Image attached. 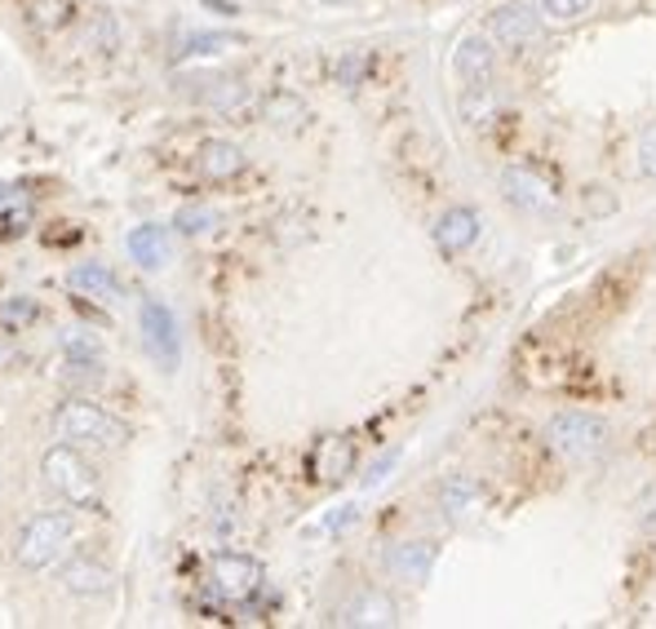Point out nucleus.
I'll list each match as a JSON object with an SVG mask.
<instances>
[{
    "mask_svg": "<svg viewBox=\"0 0 656 629\" xmlns=\"http://www.w3.org/2000/svg\"><path fill=\"white\" fill-rule=\"evenodd\" d=\"M501 195L519 208V214H551V208L559 204L555 186L545 182L536 169H528V164H510V169H501Z\"/></svg>",
    "mask_w": 656,
    "mask_h": 629,
    "instance_id": "0eeeda50",
    "label": "nucleus"
},
{
    "mask_svg": "<svg viewBox=\"0 0 656 629\" xmlns=\"http://www.w3.org/2000/svg\"><path fill=\"white\" fill-rule=\"evenodd\" d=\"M41 474L49 483V492H58L71 510H98L102 505V479L98 470L80 457L76 444H54L45 457H41Z\"/></svg>",
    "mask_w": 656,
    "mask_h": 629,
    "instance_id": "f03ea898",
    "label": "nucleus"
},
{
    "mask_svg": "<svg viewBox=\"0 0 656 629\" xmlns=\"http://www.w3.org/2000/svg\"><path fill=\"white\" fill-rule=\"evenodd\" d=\"M195 164H200V173H204L208 182H231V178L245 173V151H240L231 138H208V142L200 147Z\"/></svg>",
    "mask_w": 656,
    "mask_h": 629,
    "instance_id": "9b49d317",
    "label": "nucleus"
},
{
    "mask_svg": "<svg viewBox=\"0 0 656 629\" xmlns=\"http://www.w3.org/2000/svg\"><path fill=\"white\" fill-rule=\"evenodd\" d=\"M32 314H36V301H27V297H14V301L0 306V320H10V324H23Z\"/></svg>",
    "mask_w": 656,
    "mask_h": 629,
    "instance_id": "a878e982",
    "label": "nucleus"
},
{
    "mask_svg": "<svg viewBox=\"0 0 656 629\" xmlns=\"http://www.w3.org/2000/svg\"><path fill=\"white\" fill-rule=\"evenodd\" d=\"M319 470H324V479H342L351 470V448L347 444H328V461Z\"/></svg>",
    "mask_w": 656,
    "mask_h": 629,
    "instance_id": "5701e85b",
    "label": "nucleus"
},
{
    "mask_svg": "<svg viewBox=\"0 0 656 629\" xmlns=\"http://www.w3.org/2000/svg\"><path fill=\"white\" fill-rule=\"evenodd\" d=\"M71 533H76V523H71V510H49V514H36V518H27V528L19 533V563L27 568V572H41V568H49L58 554H63V546L71 541Z\"/></svg>",
    "mask_w": 656,
    "mask_h": 629,
    "instance_id": "20e7f679",
    "label": "nucleus"
},
{
    "mask_svg": "<svg viewBox=\"0 0 656 629\" xmlns=\"http://www.w3.org/2000/svg\"><path fill=\"white\" fill-rule=\"evenodd\" d=\"M493 41L506 45V49H528L541 41V14L532 5H523V0H510V5H501L488 23Z\"/></svg>",
    "mask_w": 656,
    "mask_h": 629,
    "instance_id": "1a4fd4ad",
    "label": "nucleus"
},
{
    "mask_svg": "<svg viewBox=\"0 0 656 629\" xmlns=\"http://www.w3.org/2000/svg\"><path fill=\"white\" fill-rule=\"evenodd\" d=\"M355 518H360V510H355V505H342L338 514H328V518H324V533H342L347 523H355Z\"/></svg>",
    "mask_w": 656,
    "mask_h": 629,
    "instance_id": "bb28decb",
    "label": "nucleus"
},
{
    "mask_svg": "<svg viewBox=\"0 0 656 629\" xmlns=\"http://www.w3.org/2000/svg\"><path fill=\"white\" fill-rule=\"evenodd\" d=\"M267 572L253 554H236V550H223V554H213L208 559V585L231 598V603H249L258 590H262Z\"/></svg>",
    "mask_w": 656,
    "mask_h": 629,
    "instance_id": "39448f33",
    "label": "nucleus"
},
{
    "mask_svg": "<svg viewBox=\"0 0 656 629\" xmlns=\"http://www.w3.org/2000/svg\"><path fill=\"white\" fill-rule=\"evenodd\" d=\"M595 10V0H541V14L555 23H577Z\"/></svg>",
    "mask_w": 656,
    "mask_h": 629,
    "instance_id": "6ab92c4d",
    "label": "nucleus"
},
{
    "mask_svg": "<svg viewBox=\"0 0 656 629\" xmlns=\"http://www.w3.org/2000/svg\"><path fill=\"white\" fill-rule=\"evenodd\" d=\"M173 227H178L182 236H204V231L217 227V214H213V208H182V214L173 218Z\"/></svg>",
    "mask_w": 656,
    "mask_h": 629,
    "instance_id": "aec40b11",
    "label": "nucleus"
},
{
    "mask_svg": "<svg viewBox=\"0 0 656 629\" xmlns=\"http://www.w3.org/2000/svg\"><path fill=\"white\" fill-rule=\"evenodd\" d=\"M54 439L76 444V448H98V453H121L129 439V426L89 399H67L54 412Z\"/></svg>",
    "mask_w": 656,
    "mask_h": 629,
    "instance_id": "f257e3e1",
    "label": "nucleus"
},
{
    "mask_svg": "<svg viewBox=\"0 0 656 629\" xmlns=\"http://www.w3.org/2000/svg\"><path fill=\"white\" fill-rule=\"evenodd\" d=\"M479 505H484V492H479V483H475L471 474H453V479L440 483V510H444V518L462 523V518H471Z\"/></svg>",
    "mask_w": 656,
    "mask_h": 629,
    "instance_id": "2eb2a0df",
    "label": "nucleus"
},
{
    "mask_svg": "<svg viewBox=\"0 0 656 629\" xmlns=\"http://www.w3.org/2000/svg\"><path fill=\"white\" fill-rule=\"evenodd\" d=\"M14 199H19V191H14V186H0V214H5V208H10Z\"/></svg>",
    "mask_w": 656,
    "mask_h": 629,
    "instance_id": "c85d7f7f",
    "label": "nucleus"
},
{
    "mask_svg": "<svg viewBox=\"0 0 656 629\" xmlns=\"http://www.w3.org/2000/svg\"><path fill=\"white\" fill-rule=\"evenodd\" d=\"M319 5H351V0H319Z\"/></svg>",
    "mask_w": 656,
    "mask_h": 629,
    "instance_id": "c756f323",
    "label": "nucleus"
},
{
    "mask_svg": "<svg viewBox=\"0 0 656 629\" xmlns=\"http://www.w3.org/2000/svg\"><path fill=\"white\" fill-rule=\"evenodd\" d=\"M434 559H440V550H434L430 541H399V546L386 550V572H391L395 581L421 585V581H430Z\"/></svg>",
    "mask_w": 656,
    "mask_h": 629,
    "instance_id": "9d476101",
    "label": "nucleus"
},
{
    "mask_svg": "<svg viewBox=\"0 0 656 629\" xmlns=\"http://www.w3.org/2000/svg\"><path fill=\"white\" fill-rule=\"evenodd\" d=\"M63 346H67V355H71V359H98V342H93V338H84V333H67V338H63Z\"/></svg>",
    "mask_w": 656,
    "mask_h": 629,
    "instance_id": "393cba45",
    "label": "nucleus"
},
{
    "mask_svg": "<svg viewBox=\"0 0 656 629\" xmlns=\"http://www.w3.org/2000/svg\"><path fill=\"white\" fill-rule=\"evenodd\" d=\"M67 284L76 288V293H84V297H93V301H106V306H116L121 297H125V288H121V279L106 271L102 262H84V266H76L71 275H67Z\"/></svg>",
    "mask_w": 656,
    "mask_h": 629,
    "instance_id": "ddd939ff",
    "label": "nucleus"
},
{
    "mask_svg": "<svg viewBox=\"0 0 656 629\" xmlns=\"http://www.w3.org/2000/svg\"><path fill=\"white\" fill-rule=\"evenodd\" d=\"M125 249H129V258H134L143 271H160V266L169 262V231L156 227V222H143V227L129 231Z\"/></svg>",
    "mask_w": 656,
    "mask_h": 629,
    "instance_id": "4468645a",
    "label": "nucleus"
},
{
    "mask_svg": "<svg viewBox=\"0 0 656 629\" xmlns=\"http://www.w3.org/2000/svg\"><path fill=\"white\" fill-rule=\"evenodd\" d=\"M638 173L656 182V125H647L638 134Z\"/></svg>",
    "mask_w": 656,
    "mask_h": 629,
    "instance_id": "4be33fe9",
    "label": "nucleus"
},
{
    "mask_svg": "<svg viewBox=\"0 0 656 629\" xmlns=\"http://www.w3.org/2000/svg\"><path fill=\"white\" fill-rule=\"evenodd\" d=\"M479 240V214L475 208H449V214L434 222V244H440L444 253H466L471 244Z\"/></svg>",
    "mask_w": 656,
    "mask_h": 629,
    "instance_id": "f8f14e48",
    "label": "nucleus"
},
{
    "mask_svg": "<svg viewBox=\"0 0 656 629\" xmlns=\"http://www.w3.org/2000/svg\"><path fill=\"white\" fill-rule=\"evenodd\" d=\"M453 71L462 80V89H493V76H497V54H493V41L471 32L462 36L457 54H453Z\"/></svg>",
    "mask_w": 656,
    "mask_h": 629,
    "instance_id": "6e6552de",
    "label": "nucleus"
},
{
    "mask_svg": "<svg viewBox=\"0 0 656 629\" xmlns=\"http://www.w3.org/2000/svg\"><path fill=\"white\" fill-rule=\"evenodd\" d=\"M342 620H347V625H395V620H399V607H395L386 594H373V590H369V594H360V598L342 611Z\"/></svg>",
    "mask_w": 656,
    "mask_h": 629,
    "instance_id": "f3484780",
    "label": "nucleus"
},
{
    "mask_svg": "<svg viewBox=\"0 0 656 629\" xmlns=\"http://www.w3.org/2000/svg\"><path fill=\"white\" fill-rule=\"evenodd\" d=\"M638 528H643L647 537H656V483L638 496Z\"/></svg>",
    "mask_w": 656,
    "mask_h": 629,
    "instance_id": "b1692460",
    "label": "nucleus"
},
{
    "mask_svg": "<svg viewBox=\"0 0 656 629\" xmlns=\"http://www.w3.org/2000/svg\"><path fill=\"white\" fill-rule=\"evenodd\" d=\"M545 444H551L564 461H590L608 448V422L595 412H581V408L555 412L551 426H545Z\"/></svg>",
    "mask_w": 656,
    "mask_h": 629,
    "instance_id": "7ed1b4c3",
    "label": "nucleus"
},
{
    "mask_svg": "<svg viewBox=\"0 0 656 629\" xmlns=\"http://www.w3.org/2000/svg\"><path fill=\"white\" fill-rule=\"evenodd\" d=\"M395 461H399V453H386V457H382V461H377V466H373V470L364 474V488H377V483L386 479V470H391Z\"/></svg>",
    "mask_w": 656,
    "mask_h": 629,
    "instance_id": "cd10ccee",
    "label": "nucleus"
},
{
    "mask_svg": "<svg viewBox=\"0 0 656 629\" xmlns=\"http://www.w3.org/2000/svg\"><path fill=\"white\" fill-rule=\"evenodd\" d=\"M231 45H236V36L186 32V36H178V41H173V54H178V58H208V54H223V49H231Z\"/></svg>",
    "mask_w": 656,
    "mask_h": 629,
    "instance_id": "a211bd4d",
    "label": "nucleus"
},
{
    "mask_svg": "<svg viewBox=\"0 0 656 629\" xmlns=\"http://www.w3.org/2000/svg\"><path fill=\"white\" fill-rule=\"evenodd\" d=\"M63 581H67V590L80 594V598H98V594L112 590V572H106L102 563H93V559H71V563L63 568Z\"/></svg>",
    "mask_w": 656,
    "mask_h": 629,
    "instance_id": "dca6fc26",
    "label": "nucleus"
},
{
    "mask_svg": "<svg viewBox=\"0 0 656 629\" xmlns=\"http://www.w3.org/2000/svg\"><path fill=\"white\" fill-rule=\"evenodd\" d=\"M289 116H297V121H302V116H306V112H302V102H297V98H280V93H275V98H271V102H267V121H271V125H280V129H284V125H293V121H289Z\"/></svg>",
    "mask_w": 656,
    "mask_h": 629,
    "instance_id": "412c9836",
    "label": "nucleus"
},
{
    "mask_svg": "<svg viewBox=\"0 0 656 629\" xmlns=\"http://www.w3.org/2000/svg\"><path fill=\"white\" fill-rule=\"evenodd\" d=\"M138 329H143V346L151 351V359H156L165 373H173V368H178V359H182L178 314H173L165 301L147 297V301H143V310H138Z\"/></svg>",
    "mask_w": 656,
    "mask_h": 629,
    "instance_id": "423d86ee",
    "label": "nucleus"
}]
</instances>
